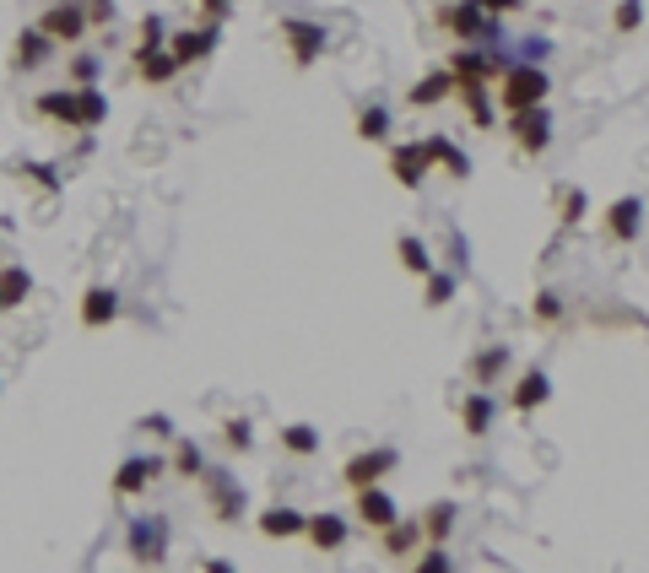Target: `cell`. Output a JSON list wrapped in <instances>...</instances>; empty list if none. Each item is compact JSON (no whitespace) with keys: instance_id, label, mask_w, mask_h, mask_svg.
Here are the masks:
<instances>
[{"instance_id":"obj_18","label":"cell","mask_w":649,"mask_h":573,"mask_svg":"<svg viewBox=\"0 0 649 573\" xmlns=\"http://www.w3.org/2000/svg\"><path fill=\"white\" fill-rule=\"evenodd\" d=\"M460 428H466L471 438H487V428H493V390L460 395Z\"/></svg>"},{"instance_id":"obj_31","label":"cell","mask_w":649,"mask_h":573,"mask_svg":"<svg viewBox=\"0 0 649 573\" xmlns=\"http://www.w3.org/2000/svg\"><path fill=\"white\" fill-rule=\"evenodd\" d=\"M384 136H390V109L384 103L357 109V141H384Z\"/></svg>"},{"instance_id":"obj_25","label":"cell","mask_w":649,"mask_h":573,"mask_svg":"<svg viewBox=\"0 0 649 573\" xmlns=\"http://www.w3.org/2000/svg\"><path fill=\"white\" fill-rule=\"evenodd\" d=\"M422 146H428V157H433V163H439V168L449 173V179H466V173H471V157L460 152V146L449 141V136H428Z\"/></svg>"},{"instance_id":"obj_5","label":"cell","mask_w":649,"mask_h":573,"mask_svg":"<svg viewBox=\"0 0 649 573\" xmlns=\"http://www.w3.org/2000/svg\"><path fill=\"white\" fill-rule=\"evenodd\" d=\"M201 487H206V503H211V519H217V525H238V519H244L249 498H244V487H238L228 471H206Z\"/></svg>"},{"instance_id":"obj_10","label":"cell","mask_w":649,"mask_h":573,"mask_svg":"<svg viewBox=\"0 0 649 573\" xmlns=\"http://www.w3.org/2000/svg\"><path fill=\"white\" fill-rule=\"evenodd\" d=\"M130 557L141 568H157L168 557V525L163 519H130Z\"/></svg>"},{"instance_id":"obj_26","label":"cell","mask_w":649,"mask_h":573,"mask_svg":"<svg viewBox=\"0 0 649 573\" xmlns=\"http://www.w3.org/2000/svg\"><path fill=\"white\" fill-rule=\"evenodd\" d=\"M379 536H384V552H390V557H417L422 525H417V519H395V525L379 530Z\"/></svg>"},{"instance_id":"obj_46","label":"cell","mask_w":649,"mask_h":573,"mask_svg":"<svg viewBox=\"0 0 649 573\" xmlns=\"http://www.w3.org/2000/svg\"><path fill=\"white\" fill-rule=\"evenodd\" d=\"M206 573H233V568L222 563V557H211V563H206Z\"/></svg>"},{"instance_id":"obj_41","label":"cell","mask_w":649,"mask_h":573,"mask_svg":"<svg viewBox=\"0 0 649 573\" xmlns=\"http://www.w3.org/2000/svg\"><path fill=\"white\" fill-rule=\"evenodd\" d=\"M87 6V28H109L114 22V0H82Z\"/></svg>"},{"instance_id":"obj_24","label":"cell","mask_w":649,"mask_h":573,"mask_svg":"<svg viewBox=\"0 0 649 573\" xmlns=\"http://www.w3.org/2000/svg\"><path fill=\"white\" fill-rule=\"evenodd\" d=\"M417 525H422V541H428V546H444L449 530H455V503H449V498L428 503V514H422Z\"/></svg>"},{"instance_id":"obj_28","label":"cell","mask_w":649,"mask_h":573,"mask_svg":"<svg viewBox=\"0 0 649 573\" xmlns=\"http://www.w3.org/2000/svg\"><path fill=\"white\" fill-rule=\"evenodd\" d=\"M168 471L184 476V482H201V476H206V455H201V444H195V438H179V444H174V460H168Z\"/></svg>"},{"instance_id":"obj_35","label":"cell","mask_w":649,"mask_h":573,"mask_svg":"<svg viewBox=\"0 0 649 573\" xmlns=\"http://www.w3.org/2000/svg\"><path fill=\"white\" fill-rule=\"evenodd\" d=\"M531 314H536V325H558V319H563V298H558V292H536Z\"/></svg>"},{"instance_id":"obj_34","label":"cell","mask_w":649,"mask_h":573,"mask_svg":"<svg viewBox=\"0 0 649 573\" xmlns=\"http://www.w3.org/2000/svg\"><path fill=\"white\" fill-rule=\"evenodd\" d=\"M152 49H168V28H163V17H141V28H136V49L130 55H152Z\"/></svg>"},{"instance_id":"obj_33","label":"cell","mask_w":649,"mask_h":573,"mask_svg":"<svg viewBox=\"0 0 649 573\" xmlns=\"http://www.w3.org/2000/svg\"><path fill=\"white\" fill-rule=\"evenodd\" d=\"M282 449H287V455H298V460H309L314 449H320V433H314L309 422H293V428H282Z\"/></svg>"},{"instance_id":"obj_45","label":"cell","mask_w":649,"mask_h":573,"mask_svg":"<svg viewBox=\"0 0 649 573\" xmlns=\"http://www.w3.org/2000/svg\"><path fill=\"white\" fill-rule=\"evenodd\" d=\"M141 428H147V433H157V438H168V433H174V422H168V417H147V422H141Z\"/></svg>"},{"instance_id":"obj_16","label":"cell","mask_w":649,"mask_h":573,"mask_svg":"<svg viewBox=\"0 0 649 573\" xmlns=\"http://www.w3.org/2000/svg\"><path fill=\"white\" fill-rule=\"evenodd\" d=\"M119 319V292L114 287H87L82 292V325L87 330H103Z\"/></svg>"},{"instance_id":"obj_40","label":"cell","mask_w":649,"mask_h":573,"mask_svg":"<svg viewBox=\"0 0 649 573\" xmlns=\"http://www.w3.org/2000/svg\"><path fill=\"white\" fill-rule=\"evenodd\" d=\"M71 87H98V60H92V55L71 60Z\"/></svg>"},{"instance_id":"obj_29","label":"cell","mask_w":649,"mask_h":573,"mask_svg":"<svg viewBox=\"0 0 649 573\" xmlns=\"http://www.w3.org/2000/svg\"><path fill=\"white\" fill-rule=\"evenodd\" d=\"M395 260H401V271H406V276H428V271H433L428 244H422V238H412V233L395 238Z\"/></svg>"},{"instance_id":"obj_20","label":"cell","mask_w":649,"mask_h":573,"mask_svg":"<svg viewBox=\"0 0 649 573\" xmlns=\"http://www.w3.org/2000/svg\"><path fill=\"white\" fill-rule=\"evenodd\" d=\"M303 519H309V514L276 503V509H266V514L255 519V525H260V536H266V541H293V536H303Z\"/></svg>"},{"instance_id":"obj_21","label":"cell","mask_w":649,"mask_h":573,"mask_svg":"<svg viewBox=\"0 0 649 573\" xmlns=\"http://www.w3.org/2000/svg\"><path fill=\"white\" fill-rule=\"evenodd\" d=\"M449 98H455V76H449V71L422 76V82L406 92V103H412V109H439V103H449Z\"/></svg>"},{"instance_id":"obj_42","label":"cell","mask_w":649,"mask_h":573,"mask_svg":"<svg viewBox=\"0 0 649 573\" xmlns=\"http://www.w3.org/2000/svg\"><path fill=\"white\" fill-rule=\"evenodd\" d=\"M471 6L482 11V17H493V22H498V17H509V11L520 6V0H471Z\"/></svg>"},{"instance_id":"obj_19","label":"cell","mask_w":649,"mask_h":573,"mask_svg":"<svg viewBox=\"0 0 649 573\" xmlns=\"http://www.w3.org/2000/svg\"><path fill=\"white\" fill-rule=\"evenodd\" d=\"M455 98L466 103V114H471L476 130H493V87H487V82H455Z\"/></svg>"},{"instance_id":"obj_32","label":"cell","mask_w":649,"mask_h":573,"mask_svg":"<svg viewBox=\"0 0 649 573\" xmlns=\"http://www.w3.org/2000/svg\"><path fill=\"white\" fill-rule=\"evenodd\" d=\"M422 282H428V292H422V303H428V309H444V303L455 298V287H460V271H428Z\"/></svg>"},{"instance_id":"obj_27","label":"cell","mask_w":649,"mask_h":573,"mask_svg":"<svg viewBox=\"0 0 649 573\" xmlns=\"http://www.w3.org/2000/svg\"><path fill=\"white\" fill-rule=\"evenodd\" d=\"M503 368H509V352H503V346H482V352L471 357V379H476V390H493Z\"/></svg>"},{"instance_id":"obj_44","label":"cell","mask_w":649,"mask_h":573,"mask_svg":"<svg viewBox=\"0 0 649 573\" xmlns=\"http://www.w3.org/2000/svg\"><path fill=\"white\" fill-rule=\"evenodd\" d=\"M22 173H33V184H44V190H55V184H60L55 168H22Z\"/></svg>"},{"instance_id":"obj_39","label":"cell","mask_w":649,"mask_h":573,"mask_svg":"<svg viewBox=\"0 0 649 573\" xmlns=\"http://www.w3.org/2000/svg\"><path fill=\"white\" fill-rule=\"evenodd\" d=\"M412 573H455V563H449V552L444 546H428V552L412 563Z\"/></svg>"},{"instance_id":"obj_7","label":"cell","mask_w":649,"mask_h":573,"mask_svg":"<svg viewBox=\"0 0 649 573\" xmlns=\"http://www.w3.org/2000/svg\"><path fill=\"white\" fill-rule=\"evenodd\" d=\"M401 465V455L395 449H363V455H352L347 465H341V482H347L352 492H363V487H379L384 476Z\"/></svg>"},{"instance_id":"obj_14","label":"cell","mask_w":649,"mask_h":573,"mask_svg":"<svg viewBox=\"0 0 649 573\" xmlns=\"http://www.w3.org/2000/svg\"><path fill=\"white\" fill-rule=\"evenodd\" d=\"M357 519H363L368 530H390L395 519H401V509H395V498L384 487H363L357 492Z\"/></svg>"},{"instance_id":"obj_30","label":"cell","mask_w":649,"mask_h":573,"mask_svg":"<svg viewBox=\"0 0 649 573\" xmlns=\"http://www.w3.org/2000/svg\"><path fill=\"white\" fill-rule=\"evenodd\" d=\"M28 292H33V276L22 271V265H6V271H0V309H22Z\"/></svg>"},{"instance_id":"obj_22","label":"cell","mask_w":649,"mask_h":573,"mask_svg":"<svg viewBox=\"0 0 649 573\" xmlns=\"http://www.w3.org/2000/svg\"><path fill=\"white\" fill-rule=\"evenodd\" d=\"M547 401H552V379H547L541 368L525 373V379L514 384V395H509V406L520 411V417H525V411H536V406H547Z\"/></svg>"},{"instance_id":"obj_17","label":"cell","mask_w":649,"mask_h":573,"mask_svg":"<svg viewBox=\"0 0 649 573\" xmlns=\"http://www.w3.org/2000/svg\"><path fill=\"white\" fill-rule=\"evenodd\" d=\"M639 217H644V206L639 201H612L606 206V238H612V244H633V238H639Z\"/></svg>"},{"instance_id":"obj_2","label":"cell","mask_w":649,"mask_h":573,"mask_svg":"<svg viewBox=\"0 0 649 573\" xmlns=\"http://www.w3.org/2000/svg\"><path fill=\"white\" fill-rule=\"evenodd\" d=\"M547 71L541 65H509V71L498 76V87H493V98H498V109L503 114H520V109H541L547 103Z\"/></svg>"},{"instance_id":"obj_4","label":"cell","mask_w":649,"mask_h":573,"mask_svg":"<svg viewBox=\"0 0 649 573\" xmlns=\"http://www.w3.org/2000/svg\"><path fill=\"white\" fill-rule=\"evenodd\" d=\"M282 44H287V55H293V65L298 71H309V65H320V55H325V28L320 22H309V17H287L282 22Z\"/></svg>"},{"instance_id":"obj_43","label":"cell","mask_w":649,"mask_h":573,"mask_svg":"<svg viewBox=\"0 0 649 573\" xmlns=\"http://www.w3.org/2000/svg\"><path fill=\"white\" fill-rule=\"evenodd\" d=\"M228 6H233V0H201L206 22H222V17H228Z\"/></svg>"},{"instance_id":"obj_11","label":"cell","mask_w":649,"mask_h":573,"mask_svg":"<svg viewBox=\"0 0 649 573\" xmlns=\"http://www.w3.org/2000/svg\"><path fill=\"white\" fill-rule=\"evenodd\" d=\"M428 168H433V157H428V146H422V141L390 146V179L401 184V190H417V184L428 179Z\"/></svg>"},{"instance_id":"obj_38","label":"cell","mask_w":649,"mask_h":573,"mask_svg":"<svg viewBox=\"0 0 649 573\" xmlns=\"http://www.w3.org/2000/svg\"><path fill=\"white\" fill-rule=\"evenodd\" d=\"M222 444H228V449H238V455H244V449L255 444V433H249V422H244V417L222 422Z\"/></svg>"},{"instance_id":"obj_37","label":"cell","mask_w":649,"mask_h":573,"mask_svg":"<svg viewBox=\"0 0 649 573\" xmlns=\"http://www.w3.org/2000/svg\"><path fill=\"white\" fill-rule=\"evenodd\" d=\"M639 22H644V6H639V0H617V11H612V28H617V33H633V28H639Z\"/></svg>"},{"instance_id":"obj_1","label":"cell","mask_w":649,"mask_h":573,"mask_svg":"<svg viewBox=\"0 0 649 573\" xmlns=\"http://www.w3.org/2000/svg\"><path fill=\"white\" fill-rule=\"evenodd\" d=\"M33 109L65 130H98L109 119V98L98 87H49L33 98Z\"/></svg>"},{"instance_id":"obj_8","label":"cell","mask_w":649,"mask_h":573,"mask_svg":"<svg viewBox=\"0 0 649 573\" xmlns=\"http://www.w3.org/2000/svg\"><path fill=\"white\" fill-rule=\"evenodd\" d=\"M157 476H168V460H157V455H130V460L114 471L109 492H114V498H141V492H147Z\"/></svg>"},{"instance_id":"obj_47","label":"cell","mask_w":649,"mask_h":573,"mask_svg":"<svg viewBox=\"0 0 649 573\" xmlns=\"http://www.w3.org/2000/svg\"><path fill=\"white\" fill-rule=\"evenodd\" d=\"M0 314H6V309H0Z\"/></svg>"},{"instance_id":"obj_12","label":"cell","mask_w":649,"mask_h":573,"mask_svg":"<svg viewBox=\"0 0 649 573\" xmlns=\"http://www.w3.org/2000/svg\"><path fill=\"white\" fill-rule=\"evenodd\" d=\"M217 38H222V28H217V22H206V28H184V33H174V38H168V55L179 60V71H190L195 60H206L211 49H217Z\"/></svg>"},{"instance_id":"obj_15","label":"cell","mask_w":649,"mask_h":573,"mask_svg":"<svg viewBox=\"0 0 649 573\" xmlns=\"http://www.w3.org/2000/svg\"><path fill=\"white\" fill-rule=\"evenodd\" d=\"M49 55H55V44H49L38 28H22L17 38H11V71H38Z\"/></svg>"},{"instance_id":"obj_36","label":"cell","mask_w":649,"mask_h":573,"mask_svg":"<svg viewBox=\"0 0 649 573\" xmlns=\"http://www.w3.org/2000/svg\"><path fill=\"white\" fill-rule=\"evenodd\" d=\"M558 222H563V228L585 222V195H579V190H563V195H558Z\"/></svg>"},{"instance_id":"obj_13","label":"cell","mask_w":649,"mask_h":573,"mask_svg":"<svg viewBox=\"0 0 649 573\" xmlns=\"http://www.w3.org/2000/svg\"><path fill=\"white\" fill-rule=\"evenodd\" d=\"M303 536H309L314 552H341L347 536H352V525L341 514H309V519H303Z\"/></svg>"},{"instance_id":"obj_6","label":"cell","mask_w":649,"mask_h":573,"mask_svg":"<svg viewBox=\"0 0 649 573\" xmlns=\"http://www.w3.org/2000/svg\"><path fill=\"white\" fill-rule=\"evenodd\" d=\"M439 28L455 38V44H471V38H493L498 22L482 17V11L471 6V0H455V6H439Z\"/></svg>"},{"instance_id":"obj_3","label":"cell","mask_w":649,"mask_h":573,"mask_svg":"<svg viewBox=\"0 0 649 573\" xmlns=\"http://www.w3.org/2000/svg\"><path fill=\"white\" fill-rule=\"evenodd\" d=\"M33 28L44 33L55 49H60V44L71 49V44H82V38L92 33V28H87V6H82V0H55V6H44V17H38Z\"/></svg>"},{"instance_id":"obj_9","label":"cell","mask_w":649,"mask_h":573,"mask_svg":"<svg viewBox=\"0 0 649 573\" xmlns=\"http://www.w3.org/2000/svg\"><path fill=\"white\" fill-rule=\"evenodd\" d=\"M509 141L520 146V157H541L552 146V119L547 109H520L509 114Z\"/></svg>"},{"instance_id":"obj_23","label":"cell","mask_w":649,"mask_h":573,"mask_svg":"<svg viewBox=\"0 0 649 573\" xmlns=\"http://www.w3.org/2000/svg\"><path fill=\"white\" fill-rule=\"evenodd\" d=\"M130 65H136V76L147 87H163V82H174L179 76V60L168 55V49H152V55H130Z\"/></svg>"}]
</instances>
